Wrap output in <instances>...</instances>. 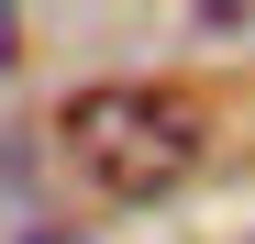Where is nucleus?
I'll return each instance as SVG.
<instances>
[{"mask_svg":"<svg viewBox=\"0 0 255 244\" xmlns=\"http://www.w3.org/2000/svg\"><path fill=\"white\" fill-rule=\"evenodd\" d=\"M56 144H67V167L100 200H166L200 167L211 122H200L189 89H166V78H100V89H78L56 111Z\"/></svg>","mask_w":255,"mask_h":244,"instance_id":"1","label":"nucleus"},{"mask_svg":"<svg viewBox=\"0 0 255 244\" xmlns=\"http://www.w3.org/2000/svg\"><path fill=\"white\" fill-rule=\"evenodd\" d=\"M22 56V11H0V67H11Z\"/></svg>","mask_w":255,"mask_h":244,"instance_id":"2","label":"nucleus"}]
</instances>
